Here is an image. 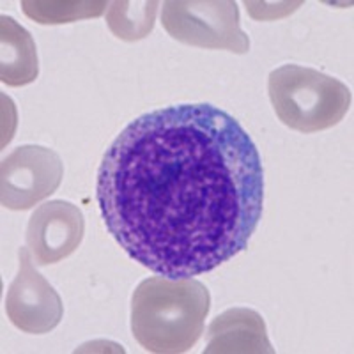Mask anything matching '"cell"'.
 I'll return each instance as SVG.
<instances>
[{"label": "cell", "mask_w": 354, "mask_h": 354, "mask_svg": "<svg viewBox=\"0 0 354 354\" xmlns=\"http://www.w3.org/2000/svg\"><path fill=\"white\" fill-rule=\"evenodd\" d=\"M96 201L133 261L170 280L192 278L246 248L262 216L264 170L225 110L165 106L117 135L97 169Z\"/></svg>", "instance_id": "obj_1"}, {"label": "cell", "mask_w": 354, "mask_h": 354, "mask_svg": "<svg viewBox=\"0 0 354 354\" xmlns=\"http://www.w3.org/2000/svg\"><path fill=\"white\" fill-rule=\"evenodd\" d=\"M209 306V290L198 280L151 277L133 292V337L149 353H186L204 333Z\"/></svg>", "instance_id": "obj_2"}, {"label": "cell", "mask_w": 354, "mask_h": 354, "mask_svg": "<svg viewBox=\"0 0 354 354\" xmlns=\"http://www.w3.org/2000/svg\"><path fill=\"white\" fill-rule=\"evenodd\" d=\"M268 93L274 113L287 128L317 133L333 128L351 109V88L312 68L286 64L270 73Z\"/></svg>", "instance_id": "obj_3"}, {"label": "cell", "mask_w": 354, "mask_h": 354, "mask_svg": "<svg viewBox=\"0 0 354 354\" xmlns=\"http://www.w3.org/2000/svg\"><path fill=\"white\" fill-rule=\"evenodd\" d=\"M161 24L170 37L189 46L234 53L250 50L234 0H169L161 9Z\"/></svg>", "instance_id": "obj_4"}, {"label": "cell", "mask_w": 354, "mask_h": 354, "mask_svg": "<svg viewBox=\"0 0 354 354\" xmlns=\"http://www.w3.org/2000/svg\"><path fill=\"white\" fill-rule=\"evenodd\" d=\"M64 177L61 156L43 145H21L2 160L0 202L6 209L27 211L55 194Z\"/></svg>", "instance_id": "obj_5"}, {"label": "cell", "mask_w": 354, "mask_h": 354, "mask_svg": "<svg viewBox=\"0 0 354 354\" xmlns=\"http://www.w3.org/2000/svg\"><path fill=\"white\" fill-rule=\"evenodd\" d=\"M18 257L20 270L8 289L6 314L24 333H50L64 315L61 296L43 274L37 273L27 248H20Z\"/></svg>", "instance_id": "obj_6"}, {"label": "cell", "mask_w": 354, "mask_h": 354, "mask_svg": "<svg viewBox=\"0 0 354 354\" xmlns=\"http://www.w3.org/2000/svg\"><path fill=\"white\" fill-rule=\"evenodd\" d=\"M84 232V213L78 205L68 201L44 202L28 220V252L36 266L55 264L80 246Z\"/></svg>", "instance_id": "obj_7"}, {"label": "cell", "mask_w": 354, "mask_h": 354, "mask_svg": "<svg viewBox=\"0 0 354 354\" xmlns=\"http://www.w3.org/2000/svg\"><path fill=\"white\" fill-rule=\"evenodd\" d=\"M273 354L264 319L252 308H229L207 328L204 354Z\"/></svg>", "instance_id": "obj_8"}, {"label": "cell", "mask_w": 354, "mask_h": 354, "mask_svg": "<svg viewBox=\"0 0 354 354\" xmlns=\"http://www.w3.org/2000/svg\"><path fill=\"white\" fill-rule=\"evenodd\" d=\"M39 75L32 36L15 18H0V80L9 87L32 84Z\"/></svg>", "instance_id": "obj_9"}, {"label": "cell", "mask_w": 354, "mask_h": 354, "mask_svg": "<svg viewBox=\"0 0 354 354\" xmlns=\"http://www.w3.org/2000/svg\"><path fill=\"white\" fill-rule=\"evenodd\" d=\"M154 0H115L106 9V25L115 37L122 41H138L149 36L158 15Z\"/></svg>", "instance_id": "obj_10"}, {"label": "cell", "mask_w": 354, "mask_h": 354, "mask_svg": "<svg viewBox=\"0 0 354 354\" xmlns=\"http://www.w3.org/2000/svg\"><path fill=\"white\" fill-rule=\"evenodd\" d=\"M21 9L30 20L37 21L41 25H59L71 24V21L87 20V18H97L103 12H106L109 4L106 2H53V0H24Z\"/></svg>", "instance_id": "obj_11"}]
</instances>
